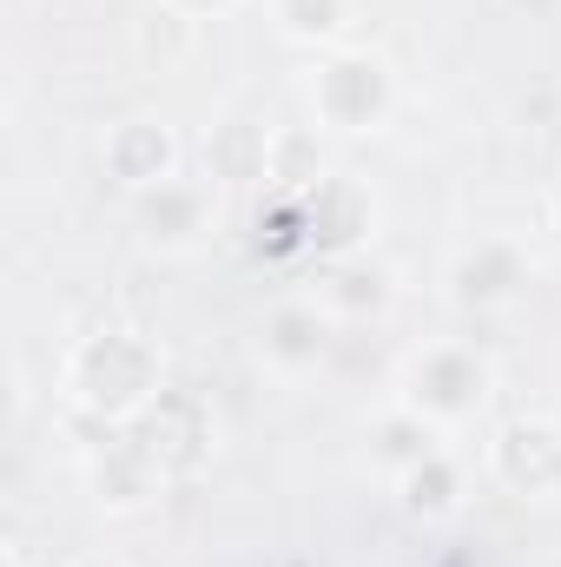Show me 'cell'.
<instances>
[{
    "label": "cell",
    "instance_id": "obj_8",
    "mask_svg": "<svg viewBox=\"0 0 561 567\" xmlns=\"http://www.w3.org/2000/svg\"><path fill=\"white\" fill-rule=\"evenodd\" d=\"M522 284H529V258H522V245H509V238H482V245L462 251L456 271H449L456 303H469V310H496V303H509Z\"/></svg>",
    "mask_w": 561,
    "mask_h": 567
},
{
    "label": "cell",
    "instance_id": "obj_2",
    "mask_svg": "<svg viewBox=\"0 0 561 567\" xmlns=\"http://www.w3.org/2000/svg\"><path fill=\"white\" fill-rule=\"evenodd\" d=\"M310 106L330 133H377L397 106L390 66L377 53H330L310 80Z\"/></svg>",
    "mask_w": 561,
    "mask_h": 567
},
{
    "label": "cell",
    "instance_id": "obj_13",
    "mask_svg": "<svg viewBox=\"0 0 561 567\" xmlns=\"http://www.w3.org/2000/svg\"><path fill=\"white\" fill-rule=\"evenodd\" d=\"M384 297H390L384 271L357 265V258H337V271L324 284V310H344V317H370V310H384Z\"/></svg>",
    "mask_w": 561,
    "mask_h": 567
},
{
    "label": "cell",
    "instance_id": "obj_12",
    "mask_svg": "<svg viewBox=\"0 0 561 567\" xmlns=\"http://www.w3.org/2000/svg\"><path fill=\"white\" fill-rule=\"evenodd\" d=\"M397 488H404V508L410 515H449L456 508V495H462V482H456V462L436 449V455H422L417 468H404L397 475Z\"/></svg>",
    "mask_w": 561,
    "mask_h": 567
},
{
    "label": "cell",
    "instance_id": "obj_9",
    "mask_svg": "<svg viewBox=\"0 0 561 567\" xmlns=\"http://www.w3.org/2000/svg\"><path fill=\"white\" fill-rule=\"evenodd\" d=\"M496 475H502L516 495H555L561 488V429L509 423L496 435Z\"/></svg>",
    "mask_w": 561,
    "mask_h": 567
},
{
    "label": "cell",
    "instance_id": "obj_7",
    "mask_svg": "<svg viewBox=\"0 0 561 567\" xmlns=\"http://www.w3.org/2000/svg\"><path fill=\"white\" fill-rule=\"evenodd\" d=\"M106 172L126 185V192H152L165 178H178V140L172 126L159 120H126L106 133Z\"/></svg>",
    "mask_w": 561,
    "mask_h": 567
},
{
    "label": "cell",
    "instance_id": "obj_1",
    "mask_svg": "<svg viewBox=\"0 0 561 567\" xmlns=\"http://www.w3.org/2000/svg\"><path fill=\"white\" fill-rule=\"evenodd\" d=\"M73 390L93 416L106 423H126L145 416L159 403V357L140 330H106V337H86L80 357H73Z\"/></svg>",
    "mask_w": 561,
    "mask_h": 567
},
{
    "label": "cell",
    "instance_id": "obj_11",
    "mask_svg": "<svg viewBox=\"0 0 561 567\" xmlns=\"http://www.w3.org/2000/svg\"><path fill=\"white\" fill-rule=\"evenodd\" d=\"M152 482H159V462L145 455L140 442H113V449L93 462V488H100V502H113V508H140L145 495H152Z\"/></svg>",
    "mask_w": 561,
    "mask_h": 567
},
{
    "label": "cell",
    "instance_id": "obj_5",
    "mask_svg": "<svg viewBox=\"0 0 561 567\" xmlns=\"http://www.w3.org/2000/svg\"><path fill=\"white\" fill-rule=\"evenodd\" d=\"M133 225L152 251H192L212 231V192L198 178H165L152 192H133Z\"/></svg>",
    "mask_w": 561,
    "mask_h": 567
},
{
    "label": "cell",
    "instance_id": "obj_4",
    "mask_svg": "<svg viewBox=\"0 0 561 567\" xmlns=\"http://www.w3.org/2000/svg\"><path fill=\"white\" fill-rule=\"evenodd\" d=\"M370 225H377V198H370V185H357L350 172H324V178L310 185V198H304V231H310L317 251L350 258V251L370 238Z\"/></svg>",
    "mask_w": 561,
    "mask_h": 567
},
{
    "label": "cell",
    "instance_id": "obj_10",
    "mask_svg": "<svg viewBox=\"0 0 561 567\" xmlns=\"http://www.w3.org/2000/svg\"><path fill=\"white\" fill-rule=\"evenodd\" d=\"M258 350H265V363H278V370L297 377V370H310L330 350V317L317 303H278L265 317V330H258Z\"/></svg>",
    "mask_w": 561,
    "mask_h": 567
},
{
    "label": "cell",
    "instance_id": "obj_16",
    "mask_svg": "<svg viewBox=\"0 0 561 567\" xmlns=\"http://www.w3.org/2000/svg\"><path fill=\"white\" fill-rule=\"evenodd\" d=\"M172 13H185V20H212V13H232L238 0H165Z\"/></svg>",
    "mask_w": 561,
    "mask_h": 567
},
{
    "label": "cell",
    "instance_id": "obj_17",
    "mask_svg": "<svg viewBox=\"0 0 561 567\" xmlns=\"http://www.w3.org/2000/svg\"><path fill=\"white\" fill-rule=\"evenodd\" d=\"M555 429H561V423H555Z\"/></svg>",
    "mask_w": 561,
    "mask_h": 567
},
{
    "label": "cell",
    "instance_id": "obj_15",
    "mask_svg": "<svg viewBox=\"0 0 561 567\" xmlns=\"http://www.w3.org/2000/svg\"><path fill=\"white\" fill-rule=\"evenodd\" d=\"M422 455H436V423H429V416H417V410L404 403V410L384 423V462L404 475V468H417Z\"/></svg>",
    "mask_w": 561,
    "mask_h": 567
},
{
    "label": "cell",
    "instance_id": "obj_6",
    "mask_svg": "<svg viewBox=\"0 0 561 567\" xmlns=\"http://www.w3.org/2000/svg\"><path fill=\"white\" fill-rule=\"evenodd\" d=\"M145 429V455L159 462V475H185V468H198V455H205V442H212V423H205V410L192 403V396H172V390H159V403L140 416Z\"/></svg>",
    "mask_w": 561,
    "mask_h": 567
},
{
    "label": "cell",
    "instance_id": "obj_3",
    "mask_svg": "<svg viewBox=\"0 0 561 567\" xmlns=\"http://www.w3.org/2000/svg\"><path fill=\"white\" fill-rule=\"evenodd\" d=\"M489 396V357L476 343H429L417 363H410V410L429 423H462L476 416Z\"/></svg>",
    "mask_w": 561,
    "mask_h": 567
},
{
    "label": "cell",
    "instance_id": "obj_14",
    "mask_svg": "<svg viewBox=\"0 0 561 567\" xmlns=\"http://www.w3.org/2000/svg\"><path fill=\"white\" fill-rule=\"evenodd\" d=\"M278 27L290 40H337L357 13V0H272Z\"/></svg>",
    "mask_w": 561,
    "mask_h": 567
}]
</instances>
